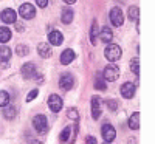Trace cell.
Wrapping results in <instances>:
<instances>
[{
    "mask_svg": "<svg viewBox=\"0 0 155 144\" xmlns=\"http://www.w3.org/2000/svg\"><path fill=\"white\" fill-rule=\"evenodd\" d=\"M19 12H20V16H22L23 19L30 20V19H33V17L36 16V8H34L31 3H23V5L20 6Z\"/></svg>",
    "mask_w": 155,
    "mask_h": 144,
    "instance_id": "6",
    "label": "cell"
},
{
    "mask_svg": "<svg viewBox=\"0 0 155 144\" xmlns=\"http://www.w3.org/2000/svg\"><path fill=\"white\" fill-rule=\"evenodd\" d=\"M120 77V68L116 65H107L104 68V79L109 82H113Z\"/></svg>",
    "mask_w": 155,
    "mask_h": 144,
    "instance_id": "3",
    "label": "cell"
},
{
    "mask_svg": "<svg viewBox=\"0 0 155 144\" xmlns=\"http://www.w3.org/2000/svg\"><path fill=\"white\" fill-rule=\"evenodd\" d=\"M9 39H11V30L6 28V27H2V28H0V42L6 44Z\"/></svg>",
    "mask_w": 155,
    "mask_h": 144,
    "instance_id": "21",
    "label": "cell"
},
{
    "mask_svg": "<svg viewBox=\"0 0 155 144\" xmlns=\"http://www.w3.org/2000/svg\"><path fill=\"white\" fill-rule=\"evenodd\" d=\"M37 53L41 57H50L51 56V45L50 44H45V42H41L37 45Z\"/></svg>",
    "mask_w": 155,
    "mask_h": 144,
    "instance_id": "15",
    "label": "cell"
},
{
    "mask_svg": "<svg viewBox=\"0 0 155 144\" xmlns=\"http://www.w3.org/2000/svg\"><path fill=\"white\" fill-rule=\"evenodd\" d=\"M95 87H96V90H106V84L102 82L101 79H96V84H95Z\"/></svg>",
    "mask_w": 155,
    "mask_h": 144,
    "instance_id": "30",
    "label": "cell"
},
{
    "mask_svg": "<svg viewBox=\"0 0 155 144\" xmlns=\"http://www.w3.org/2000/svg\"><path fill=\"white\" fill-rule=\"evenodd\" d=\"M101 110H102V102H101L99 96H93V99H92V116H93V119H98L99 118Z\"/></svg>",
    "mask_w": 155,
    "mask_h": 144,
    "instance_id": "12",
    "label": "cell"
},
{
    "mask_svg": "<svg viewBox=\"0 0 155 144\" xmlns=\"http://www.w3.org/2000/svg\"><path fill=\"white\" fill-rule=\"evenodd\" d=\"M36 3L37 6H41V8H45L48 5V0H36Z\"/></svg>",
    "mask_w": 155,
    "mask_h": 144,
    "instance_id": "33",
    "label": "cell"
},
{
    "mask_svg": "<svg viewBox=\"0 0 155 144\" xmlns=\"http://www.w3.org/2000/svg\"><path fill=\"white\" fill-rule=\"evenodd\" d=\"M28 53H30L28 45H17V48H16V54H19V56H27Z\"/></svg>",
    "mask_w": 155,
    "mask_h": 144,
    "instance_id": "25",
    "label": "cell"
},
{
    "mask_svg": "<svg viewBox=\"0 0 155 144\" xmlns=\"http://www.w3.org/2000/svg\"><path fill=\"white\" fill-rule=\"evenodd\" d=\"M61 20H62V23H65V25L71 23V20H73V11L70 8H65L62 11V14H61Z\"/></svg>",
    "mask_w": 155,
    "mask_h": 144,
    "instance_id": "18",
    "label": "cell"
},
{
    "mask_svg": "<svg viewBox=\"0 0 155 144\" xmlns=\"http://www.w3.org/2000/svg\"><path fill=\"white\" fill-rule=\"evenodd\" d=\"M73 85H74V77L70 73H65L59 77V87L62 90H70Z\"/></svg>",
    "mask_w": 155,
    "mask_h": 144,
    "instance_id": "7",
    "label": "cell"
},
{
    "mask_svg": "<svg viewBox=\"0 0 155 144\" xmlns=\"http://www.w3.org/2000/svg\"><path fill=\"white\" fill-rule=\"evenodd\" d=\"M74 57H76L74 51L70 50V48H67L65 51H62V54H61V64L62 65H68V64H71L74 61Z\"/></svg>",
    "mask_w": 155,
    "mask_h": 144,
    "instance_id": "14",
    "label": "cell"
},
{
    "mask_svg": "<svg viewBox=\"0 0 155 144\" xmlns=\"http://www.w3.org/2000/svg\"><path fill=\"white\" fill-rule=\"evenodd\" d=\"M67 115H68L70 119H73V121H76L78 118H79V113H78V110H76V109H70Z\"/></svg>",
    "mask_w": 155,
    "mask_h": 144,
    "instance_id": "28",
    "label": "cell"
},
{
    "mask_svg": "<svg viewBox=\"0 0 155 144\" xmlns=\"http://www.w3.org/2000/svg\"><path fill=\"white\" fill-rule=\"evenodd\" d=\"M99 34V30H98V22L93 20L92 23V30H90V41H92V44H96V37Z\"/></svg>",
    "mask_w": 155,
    "mask_h": 144,
    "instance_id": "22",
    "label": "cell"
},
{
    "mask_svg": "<svg viewBox=\"0 0 155 144\" xmlns=\"http://www.w3.org/2000/svg\"><path fill=\"white\" fill-rule=\"evenodd\" d=\"M106 104H107V106H109V109L110 110H116V109H118V102H116V101H106Z\"/></svg>",
    "mask_w": 155,
    "mask_h": 144,
    "instance_id": "29",
    "label": "cell"
},
{
    "mask_svg": "<svg viewBox=\"0 0 155 144\" xmlns=\"http://www.w3.org/2000/svg\"><path fill=\"white\" fill-rule=\"evenodd\" d=\"M85 144H98V142H96V138L95 136H87L85 138Z\"/></svg>",
    "mask_w": 155,
    "mask_h": 144,
    "instance_id": "32",
    "label": "cell"
},
{
    "mask_svg": "<svg viewBox=\"0 0 155 144\" xmlns=\"http://www.w3.org/2000/svg\"><path fill=\"white\" fill-rule=\"evenodd\" d=\"M129 127H130L132 130L140 129V113H138V112H135V113L130 116V119H129Z\"/></svg>",
    "mask_w": 155,
    "mask_h": 144,
    "instance_id": "19",
    "label": "cell"
},
{
    "mask_svg": "<svg viewBox=\"0 0 155 144\" xmlns=\"http://www.w3.org/2000/svg\"><path fill=\"white\" fill-rule=\"evenodd\" d=\"M48 107H50L51 112L58 113V112H61V109L64 107V102H62V99H61L58 95H50V96H48Z\"/></svg>",
    "mask_w": 155,
    "mask_h": 144,
    "instance_id": "5",
    "label": "cell"
},
{
    "mask_svg": "<svg viewBox=\"0 0 155 144\" xmlns=\"http://www.w3.org/2000/svg\"><path fill=\"white\" fill-rule=\"evenodd\" d=\"M16 115H17L16 106H5V107H3V116L6 118V119H12Z\"/></svg>",
    "mask_w": 155,
    "mask_h": 144,
    "instance_id": "17",
    "label": "cell"
},
{
    "mask_svg": "<svg viewBox=\"0 0 155 144\" xmlns=\"http://www.w3.org/2000/svg\"><path fill=\"white\" fill-rule=\"evenodd\" d=\"M36 96H37V90H31V91H30V95L27 96V102L33 101V99H34Z\"/></svg>",
    "mask_w": 155,
    "mask_h": 144,
    "instance_id": "31",
    "label": "cell"
},
{
    "mask_svg": "<svg viewBox=\"0 0 155 144\" xmlns=\"http://www.w3.org/2000/svg\"><path fill=\"white\" fill-rule=\"evenodd\" d=\"M9 57H11V50L6 45H2V47H0V59H2V64L3 62L6 64L9 61Z\"/></svg>",
    "mask_w": 155,
    "mask_h": 144,
    "instance_id": "20",
    "label": "cell"
},
{
    "mask_svg": "<svg viewBox=\"0 0 155 144\" xmlns=\"http://www.w3.org/2000/svg\"><path fill=\"white\" fill-rule=\"evenodd\" d=\"M22 76L25 77V79H31V77H34L37 74L36 71V65L33 62H28V64H23L22 65Z\"/></svg>",
    "mask_w": 155,
    "mask_h": 144,
    "instance_id": "8",
    "label": "cell"
},
{
    "mask_svg": "<svg viewBox=\"0 0 155 144\" xmlns=\"http://www.w3.org/2000/svg\"><path fill=\"white\" fill-rule=\"evenodd\" d=\"M0 19H2L5 23H16L17 22V14L14 9L11 8H6L2 11V14H0Z\"/></svg>",
    "mask_w": 155,
    "mask_h": 144,
    "instance_id": "10",
    "label": "cell"
},
{
    "mask_svg": "<svg viewBox=\"0 0 155 144\" xmlns=\"http://www.w3.org/2000/svg\"><path fill=\"white\" fill-rule=\"evenodd\" d=\"M99 37H101V41L104 44H110L112 37H113V33H112V30L109 27H102V30L99 31Z\"/></svg>",
    "mask_w": 155,
    "mask_h": 144,
    "instance_id": "16",
    "label": "cell"
},
{
    "mask_svg": "<svg viewBox=\"0 0 155 144\" xmlns=\"http://www.w3.org/2000/svg\"><path fill=\"white\" fill-rule=\"evenodd\" d=\"M109 17H110L112 25H115V27H121V25L124 23V16H123V12H121L120 8H112Z\"/></svg>",
    "mask_w": 155,
    "mask_h": 144,
    "instance_id": "4",
    "label": "cell"
},
{
    "mask_svg": "<svg viewBox=\"0 0 155 144\" xmlns=\"http://www.w3.org/2000/svg\"><path fill=\"white\" fill-rule=\"evenodd\" d=\"M8 102H9V95L6 91H0V107L8 106Z\"/></svg>",
    "mask_w": 155,
    "mask_h": 144,
    "instance_id": "26",
    "label": "cell"
},
{
    "mask_svg": "<svg viewBox=\"0 0 155 144\" xmlns=\"http://www.w3.org/2000/svg\"><path fill=\"white\" fill-rule=\"evenodd\" d=\"M130 70L134 71V74H140V59L134 57L130 61Z\"/></svg>",
    "mask_w": 155,
    "mask_h": 144,
    "instance_id": "24",
    "label": "cell"
},
{
    "mask_svg": "<svg viewBox=\"0 0 155 144\" xmlns=\"http://www.w3.org/2000/svg\"><path fill=\"white\" fill-rule=\"evenodd\" d=\"M31 144H42V142H41V141H33Z\"/></svg>",
    "mask_w": 155,
    "mask_h": 144,
    "instance_id": "35",
    "label": "cell"
},
{
    "mask_svg": "<svg viewBox=\"0 0 155 144\" xmlns=\"http://www.w3.org/2000/svg\"><path fill=\"white\" fill-rule=\"evenodd\" d=\"M129 19H130V20H137L138 17H140V8L138 6H130V8H129Z\"/></svg>",
    "mask_w": 155,
    "mask_h": 144,
    "instance_id": "23",
    "label": "cell"
},
{
    "mask_svg": "<svg viewBox=\"0 0 155 144\" xmlns=\"http://www.w3.org/2000/svg\"><path fill=\"white\" fill-rule=\"evenodd\" d=\"M62 41H64V36H62L61 31H58V30L50 31V34H48V42H50V45L58 47V45L62 44Z\"/></svg>",
    "mask_w": 155,
    "mask_h": 144,
    "instance_id": "13",
    "label": "cell"
},
{
    "mask_svg": "<svg viewBox=\"0 0 155 144\" xmlns=\"http://www.w3.org/2000/svg\"><path fill=\"white\" fill-rule=\"evenodd\" d=\"M64 2L68 3V5H71V3H74V2H76V0H64Z\"/></svg>",
    "mask_w": 155,
    "mask_h": 144,
    "instance_id": "34",
    "label": "cell"
},
{
    "mask_svg": "<svg viewBox=\"0 0 155 144\" xmlns=\"http://www.w3.org/2000/svg\"><path fill=\"white\" fill-rule=\"evenodd\" d=\"M121 48L116 45V44H110L107 48H106V51H104V54H106V59L107 61H110V62H115V61H118V59H121Z\"/></svg>",
    "mask_w": 155,
    "mask_h": 144,
    "instance_id": "1",
    "label": "cell"
},
{
    "mask_svg": "<svg viewBox=\"0 0 155 144\" xmlns=\"http://www.w3.org/2000/svg\"><path fill=\"white\" fill-rule=\"evenodd\" d=\"M101 133H102V138L106 139V142H112V141L115 139V136H116L115 129H113V126H110V124H104V126H102Z\"/></svg>",
    "mask_w": 155,
    "mask_h": 144,
    "instance_id": "9",
    "label": "cell"
},
{
    "mask_svg": "<svg viewBox=\"0 0 155 144\" xmlns=\"http://www.w3.org/2000/svg\"><path fill=\"white\" fill-rule=\"evenodd\" d=\"M135 95V84L132 82H126L121 85V96L126 99H132Z\"/></svg>",
    "mask_w": 155,
    "mask_h": 144,
    "instance_id": "11",
    "label": "cell"
},
{
    "mask_svg": "<svg viewBox=\"0 0 155 144\" xmlns=\"http://www.w3.org/2000/svg\"><path fill=\"white\" fill-rule=\"evenodd\" d=\"M33 126L37 130L39 133H45L48 130V121H47V116L45 115H36L34 119H33Z\"/></svg>",
    "mask_w": 155,
    "mask_h": 144,
    "instance_id": "2",
    "label": "cell"
},
{
    "mask_svg": "<svg viewBox=\"0 0 155 144\" xmlns=\"http://www.w3.org/2000/svg\"><path fill=\"white\" fill-rule=\"evenodd\" d=\"M70 130H71V127H65L61 132V136H59V139L64 142V141H68V138H70Z\"/></svg>",
    "mask_w": 155,
    "mask_h": 144,
    "instance_id": "27",
    "label": "cell"
},
{
    "mask_svg": "<svg viewBox=\"0 0 155 144\" xmlns=\"http://www.w3.org/2000/svg\"><path fill=\"white\" fill-rule=\"evenodd\" d=\"M104 144H110V142H104Z\"/></svg>",
    "mask_w": 155,
    "mask_h": 144,
    "instance_id": "36",
    "label": "cell"
}]
</instances>
